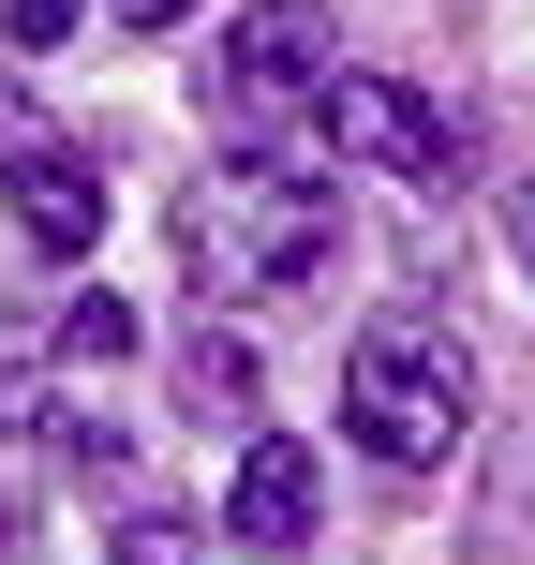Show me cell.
I'll return each instance as SVG.
<instances>
[{
    "mask_svg": "<svg viewBox=\"0 0 535 565\" xmlns=\"http://www.w3.org/2000/svg\"><path fill=\"white\" fill-rule=\"evenodd\" d=\"M135 298H105V282H89V298H60V358H75V372H119V358H135Z\"/></svg>",
    "mask_w": 535,
    "mask_h": 565,
    "instance_id": "cell-8",
    "label": "cell"
},
{
    "mask_svg": "<svg viewBox=\"0 0 535 565\" xmlns=\"http://www.w3.org/2000/svg\"><path fill=\"white\" fill-rule=\"evenodd\" d=\"M0 209H15V238H30V254H60V268H75L89 238H105V164H89V149H45V135H30L15 164H0Z\"/></svg>",
    "mask_w": 535,
    "mask_h": 565,
    "instance_id": "cell-6",
    "label": "cell"
},
{
    "mask_svg": "<svg viewBox=\"0 0 535 565\" xmlns=\"http://www.w3.org/2000/svg\"><path fill=\"white\" fill-rule=\"evenodd\" d=\"M312 521H328V461L298 447V431H254L224 477V536L238 551H312Z\"/></svg>",
    "mask_w": 535,
    "mask_h": 565,
    "instance_id": "cell-5",
    "label": "cell"
},
{
    "mask_svg": "<svg viewBox=\"0 0 535 565\" xmlns=\"http://www.w3.org/2000/svg\"><path fill=\"white\" fill-rule=\"evenodd\" d=\"M0 431H45V387L30 372H0Z\"/></svg>",
    "mask_w": 535,
    "mask_h": 565,
    "instance_id": "cell-11",
    "label": "cell"
},
{
    "mask_svg": "<svg viewBox=\"0 0 535 565\" xmlns=\"http://www.w3.org/2000/svg\"><path fill=\"white\" fill-rule=\"evenodd\" d=\"M312 149H342V164H372V179H417V194H461V119L431 105V89H402V75H328L312 89Z\"/></svg>",
    "mask_w": 535,
    "mask_h": 565,
    "instance_id": "cell-4",
    "label": "cell"
},
{
    "mask_svg": "<svg viewBox=\"0 0 535 565\" xmlns=\"http://www.w3.org/2000/svg\"><path fill=\"white\" fill-rule=\"evenodd\" d=\"M15 119H30V89H15V75H0V135H15Z\"/></svg>",
    "mask_w": 535,
    "mask_h": 565,
    "instance_id": "cell-13",
    "label": "cell"
},
{
    "mask_svg": "<svg viewBox=\"0 0 535 565\" xmlns=\"http://www.w3.org/2000/svg\"><path fill=\"white\" fill-rule=\"evenodd\" d=\"M105 15H119V30H179L194 0H105Z\"/></svg>",
    "mask_w": 535,
    "mask_h": 565,
    "instance_id": "cell-12",
    "label": "cell"
},
{
    "mask_svg": "<svg viewBox=\"0 0 535 565\" xmlns=\"http://www.w3.org/2000/svg\"><path fill=\"white\" fill-rule=\"evenodd\" d=\"M342 431H357L387 477L461 461V431H477V358H461L431 312H372L357 358H342Z\"/></svg>",
    "mask_w": 535,
    "mask_h": 565,
    "instance_id": "cell-2",
    "label": "cell"
},
{
    "mask_svg": "<svg viewBox=\"0 0 535 565\" xmlns=\"http://www.w3.org/2000/svg\"><path fill=\"white\" fill-rule=\"evenodd\" d=\"M75 15H89V0H0V30H15V45H75Z\"/></svg>",
    "mask_w": 535,
    "mask_h": 565,
    "instance_id": "cell-9",
    "label": "cell"
},
{
    "mask_svg": "<svg viewBox=\"0 0 535 565\" xmlns=\"http://www.w3.org/2000/svg\"><path fill=\"white\" fill-rule=\"evenodd\" d=\"M328 254H342V209L312 164H208L179 194V268L208 298H298Z\"/></svg>",
    "mask_w": 535,
    "mask_h": 565,
    "instance_id": "cell-1",
    "label": "cell"
},
{
    "mask_svg": "<svg viewBox=\"0 0 535 565\" xmlns=\"http://www.w3.org/2000/svg\"><path fill=\"white\" fill-rule=\"evenodd\" d=\"M105 565H179V521H119V551Z\"/></svg>",
    "mask_w": 535,
    "mask_h": 565,
    "instance_id": "cell-10",
    "label": "cell"
},
{
    "mask_svg": "<svg viewBox=\"0 0 535 565\" xmlns=\"http://www.w3.org/2000/svg\"><path fill=\"white\" fill-rule=\"evenodd\" d=\"M521 254H535V194H521Z\"/></svg>",
    "mask_w": 535,
    "mask_h": 565,
    "instance_id": "cell-14",
    "label": "cell"
},
{
    "mask_svg": "<svg viewBox=\"0 0 535 565\" xmlns=\"http://www.w3.org/2000/svg\"><path fill=\"white\" fill-rule=\"evenodd\" d=\"M328 89V0H254V15H224V45H208V105H224V135H254L238 164H312L282 119Z\"/></svg>",
    "mask_w": 535,
    "mask_h": 565,
    "instance_id": "cell-3",
    "label": "cell"
},
{
    "mask_svg": "<svg viewBox=\"0 0 535 565\" xmlns=\"http://www.w3.org/2000/svg\"><path fill=\"white\" fill-rule=\"evenodd\" d=\"M179 402H194V417H254V358H238L224 328H194L179 342Z\"/></svg>",
    "mask_w": 535,
    "mask_h": 565,
    "instance_id": "cell-7",
    "label": "cell"
}]
</instances>
